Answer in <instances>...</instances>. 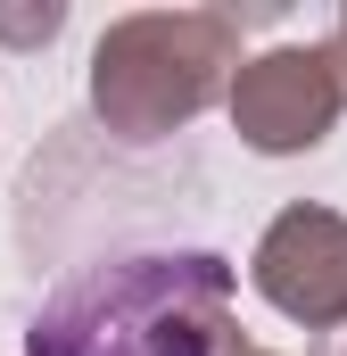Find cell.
Listing matches in <instances>:
<instances>
[{
	"label": "cell",
	"mask_w": 347,
	"mask_h": 356,
	"mask_svg": "<svg viewBox=\"0 0 347 356\" xmlns=\"http://www.w3.org/2000/svg\"><path fill=\"white\" fill-rule=\"evenodd\" d=\"M232 257L215 249H133L99 257L42 298L25 356H240Z\"/></svg>",
	"instance_id": "cell-1"
},
{
	"label": "cell",
	"mask_w": 347,
	"mask_h": 356,
	"mask_svg": "<svg viewBox=\"0 0 347 356\" xmlns=\"http://www.w3.org/2000/svg\"><path fill=\"white\" fill-rule=\"evenodd\" d=\"M240 75V25L223 8H141L91 42V116L116 141H166Z\"/></svg>",
	"instance_id": "cell-2"
},
{
	"label": "cell",
	"mask_w": 347,
	"mask_h": 356,
	"mask_svg": "<svg viewBox=\"0 0 347 356\" xmlns=\"http://www.w3.org/2000/svg\"><path fill=\"white\" fill-rule=\"evenodd\" d=\"M232 133L257 149V158H306L331 141V124L347 116V75L331 42H281L240 58L232 75Z\"/></svg>",
	"instance_id": "cell-3"
},
{
	"label": "cell",
	"mask_w": 347,
	"mask_h": 356,
	"mask_svg": "<svg viewBox=\"0 0 347 356\" xmlns=\"http://www.w3.org/2000/svg\"><path fill=\"white\" fill-rule=\"evenodd\" d=\"M248 282L273 315H289L306 332H347V216L314 207V199L281 207L248 257Z\"/></svg>",
	"instance_id": "cell-4"
},
{
	"label": "cell",
	"mask_w": 347,
	"mask_h": 356,
	"mask_svg": "<svg viewBox=\"0 0 347 356\" xmlns=\"http://www.w3.org/2000/svg\"><path fill=\"white\" fill-rule=\"evenodd\" d=\"M58 25H67V8H58V0H33V8H0V42H8V50H42Z\"/></svg>",
	"instance_id": "cell-5"
},
{
	"label": "cell",
	"mask_w": 347,
	"mask_h": 356,
	"mask_svg": "<svg viewBox=\"0 0 347 356\" xmlns=\"http://www.w3.org/2000/svg\"><path fill=\"white\" fill-rule=\"evenodd\" d=\"M331 50H339V75H347V8H339V25H331Z\"/></svg>",
	"instance_id": "cell-6"
},
{
	"label": "cell",
	"mask_w": 347,
	"mask_h": 356,
	"mask_svg": "<svg viewBox=\"0 0 347 356\" xmlns=\"http://www.w3.org/2000/svg\"><path fill=\"white\" fill-rule=\"evenodd\" d=\"M339 356H347V340H339Z\"/></svg>",
	"instance_id": "cell-7"
}]
</instances>
